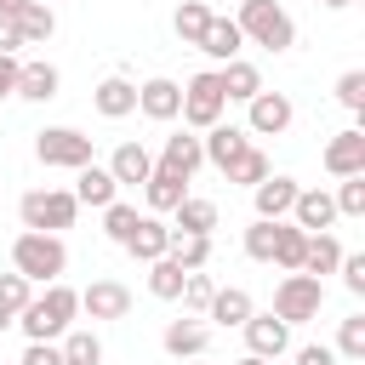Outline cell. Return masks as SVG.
<instances>
[{
  "label": "cell",
  "instance_id": "obj_1",
  "mask_svg": "<svg viewBox=\"0 0 365 365\" xmlns=\"http://www.w3.org/2000/svg\"><path fill=\"white\" fill-rule=\"evenodd\" d=\"M74 319H80V291H74V285H63V279H51L40 297H29V302H23V314H17L11 325H23V336H29V342H57Z\"/></svg>",
  "mask_w": 365,
  "mask_h": 365
},
{
  "label": "cell",
  "instance_id": "obj_2",
  "mask_svg": "<svg viewBox=\"0 0 365 365\" xmlns=\"http://www.w3.org/2000/svg\"><path fill=\"white\" fill-rule=\"evenodd\" d=\"M11 268H17L29 285H51V279H63V268H68V245H63V234H34V228H23V234L11 240Z\"/></svg>",
  "mask_w": 365,
  "mask_h": 365
},
{
  "label": "cell",
  "instance_id": "obj_3",
  "mask_svg": "<svg viewBox=\"0 0 365 365\" xmlns=\"http://www.w3.org/2000/svg\"><path fill=\"white\" fill-rule=\"evenodd\" d=\"M240 6V34L251 40V46H262V51H291L297 46V23H291V11L279 6V0H234Z\"/></svg>",
  "mask_w": 365,
  "mask_h": 365
},
{
  "label": "cell",
  "instance_id": "obj_4",
  "mask_svg": "<svg viewBox=\"0 0 365 365\" xmlns=\"http://www.w3.org/2000/svg\"><path fill=\"white\" fill-rule=\"evenodd\" d=\"M17 217H23V228H34V234H57V228H74L80 200H74L68 188H29V194L17 200Z\"/></svg>",
  "mask_w": 365,
  "mask_h": 365
},
{
  "label": "cell",
  "instance_id": "obj_5",
  "mask_svg": "<svg viewBox=\"0 0 365 365\" xmlns=\"http://www.w3.org/2000/svg\"><path fill=\"white\" fill-rule=\"evenodd\" d=\"M319 308H325V279H314V274H285L279 285H274V314L285 319V325H308V319H319Z\"/></svg>",
  "mask_w": 365,
  "mask_h": 365
},
{
  "label": "cell",
  "instance_id": "obj_6",
  "mask_svg": "<svg viewBox=\"0 0 365 365\" xmlns=\"http://www.w3.org/2000/svg\"><path fill=\"white\" fill-rule=\"evenodd\" d=\"M222 108H228V97H222V80H217V68H205V74H194L188 86H182V125L188 131H211L217 120H222Z\"/></svg>",
  "mask_w": 365,
  "mask_h": 365
},
{
  "label": "cell",
  "instance_id": "obj_7",
  "mask_svg": "<svg viewBox=\"0 0 365 365\" xmlns=\"http://www.w3.org/2000/svg\"><path fill=\"white\" fill-rule=\"evenodd\" d=\"M34 154H40V165L80 171V165H91V137L74 131V125H46V131L34 137Z\"/></svg>",
  "mask_w": 365,
  "mask_h": 365
},
{
  "label": "cell",
  "instance_id": "obj_8",
  "mask_svg": "<svg viewBox=\"0 0 365 365\" xmlns=\"http://www.w3.org/2000/svg\"><path fill=\"white\" fill-rule=\"evenodd\" d=\"M291 120H297V108H291L285 91H257V97L245 103V131H251V137H279Z\"/></svg>",
  "mask_w": 365,
  "mask_h": 365
},
{
  "label": "cell",
  "instance_id": "obj_9",
  "mask_svg": "<svg viewBox=\"0 0 365 365\" xmlns=\"http://www.w3.org/2000/svg\"><path fill=\"white\" fill-rule=\"evenodd\" d=\"M80 314H86V319H125V314H131V291H125L120 279H91V285L80 291Z\"/></svg>",
  "mask_w": 365,
  "mask_h": 365
},
{
  "label": "cell",
  "instance_id": "obj_10",
  "mask_svg": "<svg viewBox=\"0 0 365 365\" xmlns=\"http://www.w3.org/2000/svg\"><path fill=\"white\" fill-rule=\"evenodd\" d=\"M240 331H245V348L262 354V359H279V354L291 348V325H285L279 314H257V308H251V319H245Z\"/></svg>",
  "mask_w": 365,
  "mask_h": 365
},
{
  "label": "cell",
  "instance_id": "obj_11",
  "mask_svg": "<svg viewBox=\"0 0 365 365\" xmlns=\"http://www.w3.org/2000/svg\"><path fill=\"white\" fill-rule=\"evenodd\" d=\"M200 148H205V165H217V171H228L245 148H251V131L245 125H211V131H200Z\"/></svg>",
  "mask_w": 365,
  "mask_h": 365
},
{
  "label": "cell",
  "instance_id": "obj_12",
  "mask_svg": "<svg viewBox=\"0 0 365 365\" xmlns=\"http://www.w3.org/2000/svg\"><path fill=\"white\" fill-rule=\"evenodd\" d=\"M177 108H182V86L177 80H165V74H154V80H143L137 86V114H148V120H177Z\"/></svg>",
  "mask_w": 365,
  "mask_h": 365
},
{
  "label": "cell",
  "instance_id": "obj_13",
  "mask_svg": "<svg viewBox=\"0 0 365 365\" xmlns=\"http://www.w3.org/2000/svg\"><path fill=\"white\" fill-rule=\"evenodd\" d=\"M160 171H171V177H194L200 165H205V148H200V131H177V137H165V148H160V160H154Z\"/></svg>",
  "mask_w": 365,
  "mask_h": 365
},
{
  "label": "cell",
  "instance_id": "obj_14",
  "mask_svg": "<svg viewBox=\"0 0 365 365\" xmlns=\"http://www.w3.org/2000/svg\"><path fill=\"white\" fill-rule=\"evenodd\" d=\"M325 171L331 177H359L365 171V131L359 125H348V131H336L325 143Z\"/></svg>",
  "mask_w": 365,
  "mask_h": 365
},
{
  "label": "cell",
  "instance_id": "obj_15",
  "mask_svg": "<svg viewBox=\"0 0 365 365\" xmlns=\"http://www.w3.org/2000/svg\"><path fill=\"white\" fill-rule=\"evenodd\" d=\"M291 222H297L302 234H325V228L336 222V200H331L325 188H297V200H291Z\"/></svg>",
  "mask_w": 365,
  "mask_h": 365
},
{
  "label": "cell",
  "instance_id": "obj_16",
  "mask_svg": "<svg viewBox=\"0 0 365 365\" xmlns=\"http://www.w3.org/2000/svg\"><path fill=\"white\" fill-rule=\"evenodd\" d=\"M57 86H63L57 63H46V57L17 63V97H29V103H51V97H57Z\"/></svg>",
  "mask_w": 365,
  "mask_h": 365
},
{
  "label": "cell",
  "instance_id": "obj_17",
  "mask_svg": "<svg viewBox=\"0 0 365 365\" xmlns=\"http://www.w3.org/2000/svg\"><path fill=\"white\" fill-rule=\"evenodd\" d=\"M91 108H97L103 120H125V114H137V86H131L125 74H108V80L91 91Z\"/></svg>",
  "mask_w": 365,
  "mask_h": 365
},
{
  "label": "cell",
  "instance_id": "obj_18",
  "mask_svg": "<svg viewBox=\"0 0 365 365\" xmlns=\"http://www.w3.org/2000/svg\"><path fill=\"white\" fill-rule=\"evenodd\" d=\"M68 194H74L80 205H97V211H103L108 200H120V182L108 177V165H97V160H91V165H80V171H74V188H68Z\"/></svg>",
  "mask_w": 365,
  "mask_h": 365
},
{
  "label": "cell",
  "instance_id": "obj_19",
  "mask_svg": "<svg viewBox=\"0 0 365 365\" xmlns=\"http://www.w3.org/2000/svg\"><path fill=\"white\" fill-rule=\"evenodd\" d=\"M251 200H257V217H291V200H297V177H279V171H268L257 188H251Z\"/></svg>",
  "mask_w": 365,
  "mask_h": 365
},
{
  "label": "cell",
  "instance_id": "obj_20",
  "mask_svg": "<svg viewBox=\"0 0 365 365\" xmlns=\"http://www.w3.org/2000/svg\"><path fill=\"white\" fill-rule=\"evenodd\" d=\"M165 245H171V228H165V217L143 211V217H137V228H131V240H125V251H131L137 262H154V257H165Z\"/></svg>",
  "mask_w": 365,
  "mask_h": 365
},
{
  "label": "cell",
  "instance_id": "obj_21",
  "mask_svg": "<svg viewBox=\"0 0 365 365\" xmlns=\"http://www.w3.org/2000/svg\"><path fill=\"white\" fill-rule=\"evenodd\" d=\"M200 319H217V325H228V331H240V325L251 319V297H245L240 285H217Z\"/></svg>",
  "mask_w": 365,
  "mask_h": 365
},
{
  "label": "cell",
  "instance_id": "obj_22",
  "mask_svg": "<svg viewBox=\"0 0 365 365\" xmlns=\"http://www.w3.org/2000/svg\"><path fill=\"white\" fill-rule=\"evenodd\" d=\"M160 342H165V354H171V359H194V354H205V348H211V331H205V325H200V314H194V319H171Z\"/></svg>",
  "mask_w": 365,
  "mask_h": 365
},
{
  "label": "cell",
  "instance_id": "obj_23",
  "mask_svg": "<svg viewBox=\"0 0 365 365\" xmlns=\"http://www.w3.org/2000/svg\"><path fill=\"white\" fill-rule=\"evenodd\" d=\"M240 46H245L240 23H234V17H217V11H211L205 34H200V51H205V57H217V63H228V57H240Z\"/></svg>",
  "mask_w": 365,
  "mask_h": 365
},
{
  "label": "cell",
  "instance_id": "obj_24",
  "mask_svg": "<svg viewBox=\"0 0 365 365\" xmlns=\"http://www.w3.org/2000/svg\"><path fill=\"white\" fill-rule=\"evenodd\" d=\"M217 80H222V97H228V103H251V97L262 91L257 63H245V57H228V63L217 68Z\"/></svg>",
  "mask_w": 365,
  "mask_h": 365
},
{
  "label": "cell",
  "instance_id": "obj_25",
  "mask_svg": "<svg viewBox=\"0 0 365 365\" xmlns=\"http://www.w3.org/2000/svg\"><path fill=\"white\" fill-rule=\"evenodd\" d=\"M148 171H154V154L143 148V143H120L114 154H108V177L125 188V182H148Z\"/></svg>",
  "mask_w": 365,
  "mask_h": 365
},
{
  "label": "cell",
  "instance_id": "obj_26",
  "mask_svg": "<svg viewBox=\"0 0 365 365\" xmlns=\"http://www.w3.org/2000/svg\"><path fill=\"white\" fill-rule=\"evenodd\" d=\"M143 194H148V211L154 217H171L177 205H182V194H188V177H171V171H148V182H143Z\"/></svg>",
  "mask_w": 365,
  "mask_h": 365
},
{
  "label": "cell",
  "instance_id": "obj_27",
  "mask_svg": "<svg viewBox=\"0 0 365 365\" xmlns=\"http://www.w3.org/2000/svg\"><path fill=\"white\" fill-rule=\"evenodd\" d=\"M11 17H17V29H23V46H46V40L57 34V11H51L46 0H23Z\"/></svg>",
  "mask_w": 365,
  "mask_h": 365
},
{
  "label": "cell",
  "instance_id": "obj_28",
  "mask_svg": "<svg viewBox=\"0 0 365 365\" xmlns=\"http://www.w3.org/2000/svg\"><path fill=\"white\" fill-rule=\"evenodd\" d=\"M211 228H217V200L182 194V205L171 211V234H211Z\"/></svg>",
  "mask_w": 365,
  "mask_h": 365
},
{
  "label": "cell",
  "instance_id": "obj_29",
  "mask_svg": "<svg viewBox=\"0 0 365 365\" xmlns=\"http://www.w3.org/2000/svg\"><path fill=\"white\" fill-rule=\"evenodd\" d=\"M302 245H308V234H302L291 217H279V222H274V257H268V262L285 268V274H297V268H302Z\"/></svg>",
  "mask_w": 365,
  "mask_h": 365
},
{
  "label": "cell",
  "instance_id": "obj_30",
  "mask_svg": "<svg viewBox=\"0 0 365 365\" xmlns=\"http://www.w3.org/2000/svg\"><path fill=\"white\" fill-rule=\"evenodd\" d=\"M336 262H342L336 234H331V228H325V234H308V245H302V274L325 279V274H336Z\"/></svg>",
  "mask_w": 365,
  "mask_h": 365
},
{
  "label": "cell",
  "instance_id": "obj_31",
  "mask_svg": "<svg viewBox=\"0 0 365 365\" xmlns=\"http://www.w3.org/2000/svg\"><path fill=\"white\" fill-rule=\"evenodd\" d=\"M57 348H63V365H103V342H97V331H63L57 336Z\"/></svg>",
  "mask_w": 365,
  "mask_h": 365
},
{
  "label": "cell",
  "instance_id": "obj_32",
  "mask_svg": "<svg viewBox=\"0 0 365 365\" xmlns=\"http://www.w3.org/2000/svg\"><path fill=\"white\" fill-rule=\"evenodd\" d=\"M165 257H171L177 268H205V262H211V234H171Z\"/></svg>",
  "mask_w": 365,
  "mask_h": 365
},
{
  "label": "cell",
  "instance_id": "obj_33",
  "mask_svg": "<svg viewBox=\"0 0 365 365\" xmlns=\"http://www.w3.org/2000/svg\"><path fill=\"white\" fill-rule=\"evenodd\" d=\"M182 279H188V268H177L171 257H154V262H148V291H154L160 302H177V297H182Z\"/></svg>",
  "mask_w": 365,
  "mask_h": 365
},
{
  "label": "cell",
  "instance_id": "obj_34",
  "mask_svg": "<svg viewBox=\"0 0 365 365\" xmlns=\"http://www.w3.org/2000/svg\"><path fill=\"white\" fill-rule=\"evenodd\" d=\"M205 23H211V6H205V0H182V6H177V17H171V29H177V40H182V46H200Z\"/></svg>",
  "mask_w": 365,
  "mask_h": 365
},
{
  "label": "cell",
  "instance_id": "obj_35",
  "mask_svg": "<svg viewBox=\"0 0 365 365\" xmlns=\"http://www.w3.org/2000/svg\"><path fill=\"white\" fill-rule=\"evenodd\" d=\"M268 171H274V165H268V154H262V148H245V154H240L222 177H228V182H240V188H257Z\"/></svg>",
  "mask_w": 365,
  "mask_h": 365
},
{
  "label": "cell",
  "instance_id": "obj_36",
  "mask_svg": "<svg viewBox=\"0 0 365 365\" xmlns=\"http://www.w3.org/2000/svg\"><path fill=\"white\" fill-rule=\"evenodd\" d=\"M137 217H143L137 205H125V200H108V205H103V234H108L114 245H125V240H131V228H137Z\"/></svg>",
  "mask_w": 365,
  "mask_h": 365
},
{
  "label": "cell",
  "instance_id": "obj_37",
  "mask_svg": "<svg viewBox=\"0 0 365 365\" xmlns=\"http://www.w3.org/2000/svg\"><path fill=\"white\" fill-rule=\"evenodd\" d=\"M336 182H342V188L331 194V200H336V217H365V171H359V177H336Z\"/></svg>",
  "mask_w": 365,
  "mask_h": 365
},
{
  "label": "cell",
  "instance_id": "obj_38",
  "mask_svg": "<svg viewBox=\"0 0 365 365\" xmlns=\"http://www.w3.org/2000/svg\"><path fill=\"white\" fill-rule=\"evenodd\" d=\"M211 291H217V285H211V274H205V268H188V279H182V297H177V302H182L188 314H205Z\"/></svg>",
  "mask_w": 365,
  "mask_h": 365
},
{
  "label": "cell",
  "instance_id": "obj_39",
  "mask_svg": "<svg viewBox=\"0 0 365 365\" xmlns=\"http://www.w3.org/2000/svg\"><path fill=\"white\" fill-rule=\"evenodd\" d=\"M336 354L342 359H365V314H348L336 325Z\"/></svg>",
  "mask_w": 365,
  "mask_h": 365
},
{
  "label": "cell",
  "instance_id": "obj_40",
  "mask_svg": "<svg viewBox=\"0 0 365 365\" xmlns=\"http://www.w3.org/2000/svg\"><path fill=\"white\" fill-rule=\"evenodd\" d=\"M274 222H279V217H274ZM274 222L257 217V222L245 228V257H251V262H268V257H274Z\"/></svg>",
  "mask_w": 365,
  "mask_h": 365
},
{
  "label": "cell",
  "instance_id": "obj_41",
  "mask_svg": "<svg viewBox=\"0 0 365 365\" xmlns=\"http://www.w3.org/2000/svg\"><path fill=\"white\" fill-rule=\"evenodd\" d=\"M29 297H34V285H29V279H23L17 268H11V274H0V308H6L11 319L23 314V302H29Z\"/></svg>",
  "mask_w": 365,
  "mask_h": 365
},
{
  "label": "cell",
  "instance_id": "obj_42",
  "mask_svg": "<svg viewBox=\"0 0 365 365\" xmlns=\"http://www.w3.org/2000/svg\"><path fill=\"white\" fill-rule=\"evenodd\" d=\"M336 103L354 108V114H365V68H348V74L336 80Z\"/></svg>",
  "mask_w": 365,
  "mask_h": 365
},
{
  "label": "cell",
  "instance_id": "obj_43",
  "mask_svg": "<svg viewBox=\"0 0 365 365\" xmlns=\"http://www.w3.org/2000/svg\"><path fill=\"white\" fill-rule=\"evenodd\" d=\"M336 274H342V285H348L354 297H365V257H359V251H354V257L342 251V262H336Z\"/></svg>",
  "mask_w": 365,
  "mask_h": 365
},
{
  "label": "cell",
  "instance_id": "obj_44",
  "mask_svg": "<svg viewBox=\"0 0 365 365\" xmlns=\"http://www.w3.org/2000/svg\"><path fill=\"white\" fill-rule=\"evenodd\" d=\"M17 365H63V348H57V342H29Z\"/></svg>",
  "mask_w": 365,
  "mask_h": 365
},
{
  "label": "cell",
  "instance_id": "obj_45",
  "mask_svg": "<svg viewBox=\"0 0 365 365\" xmlns=\"http://www.w3.org/2000/svg\"><path fill=\"white\" fill-rule=\"evenodd\" d=\"M0 51H11V57L23 51V29H17V17H11V11H0Z\"/></svg>",
  "mask_w": 365,
  "mask_h": 365
},
{
  "label": "cell",
  "instance_id": "obj_46",
  "mask_svg": "<svg viewBox=\"0 0 365 365\" xmlns=\"http://www.w3.org/2000/svg\"><path fill=\"white\" fill-rule=\"evenodd\" d=\"M17 63H23V57L0 51V97H17Z\"/></svg>",
  "mask_w": 365,
  "mask_h": 365
},
{
  "label": "cell",
  "instance_id": "obj_47",
  "mask_svg": "<svg viewBox=\"0 0 365 365\" xmlns=\"http://www.w3.org/2000/svg\"><path fill=\"white\" fill-rule=\"evenodd\" d=\"M297 365H336V354L325 342H308V348H297Z\"/></svg>",
  "mask_w": 365,
  "mask_h": 365
},
{
  "label": "cell",
  "instance_id": "obj_48",
  "mask_svg": "<svg viewBox=\"0 0 365 365\" xmlns=\"http://www.w3.org/2000/svg\"><path fill=\"white\" fill-rule=\"evenodd\" d=\"M234 365H268V359H262V354H245V359H234Z\"/></svg>",
  "mask_w": 365,
  "mask_h": 365
},
{
  "label": "cell",
  "instance_id": "obj_49",
  "mask_svg": "<svg viewBox=\"0 0 365 365\" xmlns=\"http://www.w3.org/2000/svg\"><path fill=\"white\" fill-rule=\"evenodd\" d=\"M17 6H23V0H0V11H17Z\"/></svg>",
  "mask_w": 365,
  "mask_h": 365
},
{
  "label": "cell",
  "instance_id": "obj_50",
  "mask_svg": "<svg viewBox=\"0 0 365 365\" xmlns=\"http://www.w3.org/2000/svg\"><path fill=\"white\" fill-rule=\"evenodd\" d=\"M6 325H11V314H6V308H0V331H6Z\"/></svg>",
  "mask_w": 365,
  "mask_h": 365
},
{
  "label": "cell",
  "instance_id": "obj_51",
  "mask_svg": "<svg viewBox=\"0 0 365 365\" xmlns=\"http://www.w3.org/2000/svg\"><path fill=\"white\" fill-rule=\"evenodd\" d=\"M325 6H348V0H325Z\"/></svg>",
  "mask_w": 365,
  "mask_h": 365
}]
</instances>
